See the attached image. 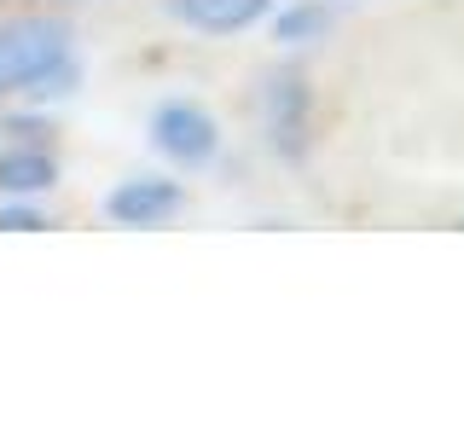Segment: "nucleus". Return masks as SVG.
Returning a JSON list of instances; mask_svg holds the SVG:
<instances>
[{
  "mask_svg": "<svg viewBox=\"0 0 464 435\" xmlns=\"http://www.w3.org/2000/svg\"><path fill=\"white\" fill-rule=\"evenodd\" d=\"M70 24L64 18H6L0 24V93H29V99H64L82 82V64L70 53Z\"/></svg>",
  "mask_w": 464,
  "mask_h": 435,
  "instance_id": "obj_1",
  "label": "nucleus"
},
{
  "mask_svg": "<svg viewBox=\"0 0 464 435\" xmlns=\"http://www.w3.org/2000/svg\"><path fill=\"white\" fill-rule=\"evenodd\" d=\"M151 145L169 157V163H209L221 151V128L215 116L192 105V99H169V105L151 111Z\"/></svg>",
  "mask_w": 464,
  "mask_h": 435,
  "instance_id": "obj_2",
  "label": "nucleus"
},
{
  "mask_svg": "<svg viewBox=\"0 0 464 435\" xmlns=\"http://www.w3.org/2000/svg\"><path fill=\"white\" fill-rule=\"evenodd\" d=\"M261 122H267V134L285 157H296L302 145H308V82L290 76V70L273 76L261 87Z\"/></svg>",
  "mask_w": 464,
  "mask_h": 435,
  "instance_id": "obj_3",
  "label": "nucleus"
},
{
  "mask_svg": "<svg viewBox=\"0 0 464 435\" xmlns=\"http://www.w3.org/2000/svg\"><path fill=\"white\" fill-rule=\"evenodd\" d=\"M180 203H186L180 180H151V174H140V180H122L105 198V215L116 227H163Z\"/></svg>",
  "mask_w": 464,
  "mask_h": 435,
  "instance_id": "obj_4",
  "label": "nucleus"
},
{
  "mask_svg": "<svg viewBox=\"0 0 464 435\" xmlns=\"http://www.w3.org/2000/svg\"><path fill=\"white\" fill-rule=\"evenodd\" d=\"M169 12L198 35H244L273 12V0H169Z\"/></svg>",
  "mask_w": 464,
  "mask_h": 435,
  "instance_id": "obj_5",
  "label": "nucleus"
},
{
  "mask_svg": "<svg viewBox=\"0 0 464 435\" xmlns=\"http://www.w3.org/2000/svg\"><path fill=\"white\" fill-rule=\"evenodd\" d=\"M58 186V163L47 145H12L0 151V192L6 198H41Z\"/></svg>",
  "mask_w": 464,
  "mask_h": 435,
  "instance_id": "obj_6",
  "label": "nucleus"
},
{
  "mask_svg": "<svg viewBox=\"0 0 464 435\" xmlns=\"http://www.w3.org/2000/svg\"><path fill=\"white\" fill-rule=\"evenodd\" d=\"M325 24H331V12L319 6V0H314V6L302 0V6H290L285 18H279V41H285V47H302V41H314Z\"/></svg>",
  "mask_w": 464,
  "mask_h": 435,
  "instance_id": "obj_7",
  "label": "nucleus"
},
{
  "mask_svg": "<svg viewBox=\"0 0 464 435\" xmlns=\"http://www.w3.org/2000/svg\"><path fill=\"white\" fill-rule=\"evenodd\" d=\"M0 227H6V232H35V227H47V215H41V209H29V198L24 203H12V209H0Z\"/></svg>",
  "mask_w": 464,
  "mask_h": 435,
  "instance_id": "obj_8",
  "label": "nucleus"
}]
</instances>
